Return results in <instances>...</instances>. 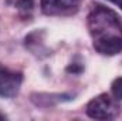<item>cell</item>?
<instances>
[{
	"label": "cell",
	"instance_id": "1",
	"mask_svg": "<svg viewBox=\"0 0 122 121\" xmlns=\"http://www.w3.org/2000/svg\"><path fill=\"white\" fill-rule=\"evenodd\" d=\"M87 26L94 49L102 56H115L122 51V19L112 9L92 4Z\"/></svg>",
	"mask_w": 122,
	"mask_h": 121
},
{
	"label": "cell",
	"instance_id": "2",
	"mask_svg": "<svg viewBox=\"0 0 122 121\" xmlns=\"http://www.w3.org/2000/svg\"><path fill=\"white\" fill-rule=\"evenodd\" d=\"M85 113L94 120H114L119 114V105L117 104L115 98L104 93L94 97L87 104Z\"/></svg>",
	"mask_w": 122,
	"mask_h": 121
},
{
	"label": "cell",
	"instance_id": "3",
	"mask_svg": "<svg viewBox=\"0 0 122 121\" xmlns=\"http://www.w3.org/2000/svg\"><path fill=\"white\" fill-rule=\"evenodd\" d=\"M23 83V74L16 70H10L0 64V97L13 98L19 94Z\"/></svg>",
	"mask_w": 122,
	"mask_h": 121
},
{
	"label": "cell",
	"instance_id": "4",
	"mask_svg": "<svg viewBox=\"0 0 122 121\" xmlns=\"http://www.w3.org/2000/svg\"><path fill=\"white\" fill-rule=\"evenodd\" d=\"M80 0H40L41 11L47 16H70L78 10Z\"/></svg>",
	"mask_w": 122,
	"mask_h": 121
},
{
	"label": "cell",
	"instance_id": "5",
	"mask_svg": "<svg viewBox=\"0 0 122 121\" xmlns=\"http://www.w3.org/2000/svg\"><path fill=\"white\" fill-rule=\"evenodd\" d=\"M72 95L70 94H47V93H34L31 94V103L37 107H51L62 101H70Z\"/></svg>",
	"mask_w": 122,
	"mask_h": 121
},
{
	"label": "cell",
	"instance_id": "6",
	"mask_svg": "<svg viewBox=\"0 0 122 121\" xmlns=\"http://www.w3.org/2000/svg\"><path fill=\"white\" fill-rule=\"evenodd\" d=\"M111 93L115 100H122V77H118L111 84Z\"/></svg>",
	"mask_w": 122,
	"mask_h": 121
},
{
	"label": "cell",
	"instance_id": "7",
	"mask_svg": "<svg viewBox=\"0 0 122 121\" xmlns=\"http://www.w3.org/2000/svg\"><path fill=\"white\" fill-rule=\"evenodd\" d=\"M16 4H17V9L21 13H30L33 10V6H34L33 0H17Z\"/></svg>",
	"mask_w": 122,
	"mask_h": 121
},
{
	"label": "cell",
	"instance_id": "8",
	"mask_svg": "<svg viewBox=\"0 0 122 121\" xmlns=\"http://www.w3.org/2000/svg\"><path fill=\"white\" fill-rule=\"evenodd\" d=\"M109 1H111V3H114V4H117V6L122 10V0H109Z\"/></svg>",
	"mask_w": 122,
	"mask_h": 121
},
{
	"label": "cell",
	"instance_id": "9",
	"mask_svg": "<svg viewBox=\"0 0 122 121\" xmlns=\"http://www.w3.org/2000/svg\"><path fill=\"white\" fill-rule=\"evenodd\" d=\"M4 118H6V117H4L3 114H0V120H4Z\"/></svg>",
	"mask_w": 122,
	"mask_h": 121
}]
</instances>
